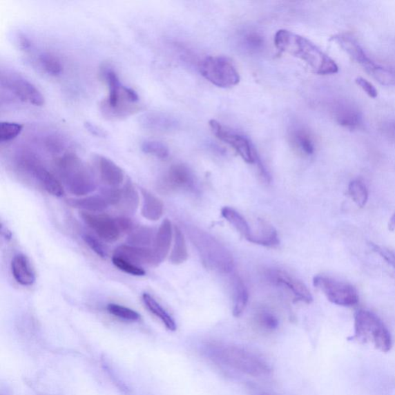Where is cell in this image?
I'll use <instances>...</instances> for the list:
<instances>
[{"label": "cell", "mask_w": 395, "mask_h": 395, "mask_svg": "<svg viewBox=\"0 0 395 395\" xmlns=\"http://www.w3.org/2000/svg\"><path fill=\"white\" fill-rule=\"evenodd\" d=\"M246 44L252 49H259L262 47L263 39L261 36L256 32H251L245 37Z\"/></svg>", "instance_id": "43"}, {"label": "cell", "mask_w": 395, "mask_h": 395, "mask_svg": "<svg viewBox=\"0 0 395 395\" xmlns=\"http://www.w3.org/2000/svg\"><path fill=\"white\" fill-rule=\"evenodd\" d=\"M347 193L358 207L365 206L368 200V190L363 182L359 180L351 182L349 184Z\"/></svg>", "instance_id": "31"}, {"label": "cell", "mask_w": 395, "mask_h": 395, "mask_svg": "<svg viewBox=\"0 0 395 395\" xmlns=\"http://www.w3.org/2000/svg\"><path fill=\"white\" fill-rule=\"evenodd\" d=\"M260 395H273V394H268V393H262Z\"/></svg>", "instance_id": "47"}, {"label": "cell", "mask_w": 395, "mask_h": 395, "mask_svg": "<svg viewBox=\"0 0 395 395\" xmlns=\"http://www.w3.org/2000/svg\"><path fill=\"white\" fill-rule=\"evenodd\" d=\"M107 311L115 317L127 321L135 322L140 320L141 316L133 309L116 304L107 306Z\"/></svg>", "instance_id": "35"}, {"label": "cell", "mask_w": 395, "mask_h": 395, "mask_svg": "<svg viewBox=\"0 0 395 395\" xmlns=\"http://www.w3.org/2000/svg\"><path fill=\"white\" fill-rule=\"evenodd\" d=\"M68 203L73 208L81 209V212L91 213H102L109 206L108 202L102 195L70 199L68 200Z\"/></svg>", "instance_id": "20"}, {"label": "cell", "mask_w": 395, "mask_h": 395, "mask_svg": "<svg viewBox=\"0 0 395 395\" xmlns=\"http://www.w3.org/2000/svg\"><path fill=\"white\" fill-rule=\"evenodd\" d=\"M254 325L263 333H273L279 327V320L276 316L267 309H260L254 314Z\"/></svg>", "instance_id": "28"}, {"label": "cell", "mask_w": 395, "mask_h": 395, "mask_svg": "<svg viewBox=\"0 0 395 395\" xmlns=\"http://www.w3.org/2000/svg\"><path fill=\"white\" fill-rule=\"evenodd\" d=\"M195 186L194 176L188 167L182 164L171 166L157 185L160 193L169 194L182 190H192Z\"/></svg>", "instance_id": "10"}, {"label": "cell", "mask_w": 395, "mask_h": 395, "mask_svg": "<svg viewBox=\"0 0 395 395\" xmlns=\"http://www.w3.org/2000/svg\"><path fill=\"white\" fill-rule=\"evenodd\" d=\"M102 80L108 85V95L100 103L102 115L110 121L123 119L142 109L139 96L133 89L124 86L115 70L105 64L101 68Z\"/></svg>", "instance_id": "2"}, {"label": "cell", "mask_w": 395, "mask_h": 395, "mask_svg": "<svg viewBox=\"0 0 395 395\" xmlns=\"http://www.w3.org/2000/svg\"><path fill=\"white\" fill-rule=\"evenodd\" d=\"M258 232L255 233L251 241L254 244L274 247L279 244V238L276 229L265 221L259 220Z\"/></svg>", "instance_id": "25"}, {"label": "cell", "mask_w": 395, "mask_h": 395, "mask_svg": "<svg viewBox=\"0 0 395 395\" xmlns=\"http://www.w3.org/2000/svg\"><path fill=\"white\" fill-rule=\"evenodd\" d=\"M185 228L206 268L220 273H229L233 271V256L222 243L195 226L186 225Z\"/></svg>", "instance_id": "4"}, {"label": "cell", "mask_w": 395, "mask_h": 395, "mask_svg": "<svg viewBox=\"0 0 395 395\" xmlns=\"http://www.w3.org/2000/svg\"><path fill=\"white\" fill-rule=\"evenodd\" d=\"M335 117L339 124L347 128H356L361 123L359 112L347 105L339 106L335 111Z\"/></svg>", "instance_id": "29"}, {"label": "cell", "mask_w": 395, "mask_h": 395, "mask_svg": "<svg viewBox=\"0 0 395 395\" xmlns=\"http://www.w3.org/2000/svg\"><path fill=\"white\" fill-rule=\"evenodd\" d=\"M112 262L120 271L130 275L136 276H142L146 275V272L141 267L135 264V263L129 262L118 256H114L112 258Z\"/></svg>", "instance_id": "37"}, {"label": "cell", "mask_w": 395, "mask_h": 395, "mask_svg": "<svg viewBox=\"0 0 395 395\" xmlns=\"http://www.w3.org/2000/svg\"><path fill=\"white\" fill-rule=\"evenodd\" d=\"M276 48L306 63L316 75L337 74L338 66L317 46L304 37L280 30L274 38Z\"/></svg>", "instance_id": "1"}, {"label": "cell", "mask_w": 395, "mask_h": 395, "mask_svg": "<svg viewBox=\"0 0 395 395\" xmlns=\"http://www.w3.org/2000/svg\"><path fill=\"white\" fill-rule=\"evenodd\" d=\"M174 233V245L170 255V261L175 265H180L185 262L189 258L186 241L180 227H175Z\"/></svg>", "instance_id": "27"}, {"label": "cell", "mask_w": 395, "mask_h": 395, "mask_svg": "<svg viewBox=\"0 0 395 395\" xmlns=\"http://www.w3.org/2000/svg\"><path fill=\"white\" fill-rule=\"evenodd\" d=\"M139 123L144 129L160 131L169 126L166 117L157 113H148L141 117Z\"/></svg>", "instance_id": "33"}, {"label": "cell", "mask_w": 395, "mask_h": 395, "mask_svg": "<svg viewBox=\"0 0 395 395\" xmlns=\"http://www.w3.org/2000/svg\"><path fill=\"white\" fill-rule=\"evenodd\" d=\"M135 264H148L155 267L153 249L122 245L115 249V255Z\"/></svg>", "instance_id": "16"}, {"label": "cell", "mask_w": 395, "mask_h": 395, "mask_svg": "<svg viewBox=\"0 0 395 395\" xmlns=\"http://www.w3.org/2000/svg\"><path fill=\"white\" fill-rule=\"evenodd\" d=\"M142 215L149 221H157L162 218L164 213L162 201L146 189H142Z\"/></svg>", "instance_id": "19"}, {"label": "cell", "mask_w": 395, "mask_h": 395, "mask_svg": "<svg viewBox=\"0 0 395 395\" xmlns=\"http://www.w3.org/2000/svg\"><path fill=\"white\" fill-rule=\"evenodd\" d=\"M296 142L302 151L307 155H311L314 153V144L312 138L305 131H300L296 134Z\"/></svg>", "instance_id": "38"}, {"label": "cell", "mask_w": 395, "mask_h": 395, "mask_svg": "<svg viewBox=\"0 0 395 395\" xmlns=\"http://www.w3.org/2000/svg\"><path fill=\"white\" fill-rule=\"evenodd\" d=\"M314 286L326 296L332 304L341 307L358 305L359 295L356 288L347 282L336 280L325 276H316Z\"/></svg>", "instance_id": "8"}, {"label": "cell", "mask_w": 395, "mask_h": 395, "mask_svg": "<svg viewBox=\"0 0 395 395\" xmlns=\"http://www.w3.org/2000/svg\"><path fill=\"white\" fill-rule=\"evenodd\" d=\"M222 215L230 225L233 226L237 232L250 242L253 237V230L249 224L240 213L230 207H224L221 211Z\"/></svg>", "instance_id": "22"}, {"label": "cell", "mask_w": 395, "mask_h": 395, "mask_svg": "<svg viewBox=\"0 0 395 395\" xmlns=\"http://www.w3.org/2000/svg\"><path fill=\"white\" fill-rule=\"evenodd\" d=\"M355 82L358 85V86L363 90L365 93L372 98H376L378 95V92L376 88H374V85L369 81L365 80L363 77H358Z\"/></svg>", "instance_id": "41"}, {"label": "cell", "mask_w": 395, "mask_h": 395, "mask_svg": "<svg viewBox=\"0 0 395 395\" xmlns=\"http://www.w3.org/2000/svg\"><path fill=\"white\" fill-rule=\"evenodd\" d=\"M2 84L23 102L35 106H42L44 104V97L41 92L35 85L21 75L15 74L3 75Z\"/></svg>", "instance_id": "11"}, {"label": "cell", "mask_w": 395, "mask_h": 395, "mask_svg": "<svg viewBox=\"0 0 395 395\" xmlns=\"http://www.w3.org/2000/svg\"><path fill=\"white\" fill-rule=\"evenodd\" d=\"M11 271L13 278L24 287H30L36 282V274L28 256L17 254L11 262Z\"/></svg>", "instance_id": "17"}, {"label": "cell", "mask_w": 395, "mask_h": 395, "mask_svg": "<svg viewBox=\"0 0 395 395\" xmlns=\"http://www.w3.org/2000/svg\"><path fill=\"white\" fill-rule=\"evenodd\" d=\"M249 301V291L244 282L238 276L233 279L234 317L239 318L244 312Z\"/></svg>", "instance_id": "24"}, {"label": "cell", "mask_w": 395, "mask_h": 395, "mask_svg": "<svg viewBox=\"0 0 395 395\" xmlns=\"http://www.w3.org/2000/svg\"><path fill=\"white\" fill-rule=\"evenodd\" d=\"M352 340L372 344L381 352L392 350L393 340L387 327L376 314L366 309H358L354 314V334Z\"/></svg>", "instance_id": "6"}, {"label": "cell", "mask_w": 395, "mask_h": 395, "mask_svg": "<svg viewBox=\"0 0 395 395\" xmlns=\"http://www.w3.org/2000/svg\"><path fill=\"white\" fill-rule=\"evenodd\" d=\"M200 70L207 81L219 88H231L238 84L240 81L238 71L226 57H206L201 62Z\"/></svg>", "instance_id": "7"}, {"label": "cell", "mask_w": 395, "mask_h": 395, "mask_svg": "<svg viewBox=\"0 0 395 395\" xmlns=\"http://www.w3.org/2000/svg\"><path fill=\"white\" fill-rule=\"evenodd\" d=\"M115 220L122 233L129 234L135 229L134 222L126 216L117 217Z\"/></svg>", "instance_id": "42"}, {"label": "cell", "mask_w": 395, "mask_h": 395, "mask_svg": "<svg viewBox=\"0 0 395 395\" xmlns=\"http://www.w3.org/2000/svg\"><path fill=\"white\" fill-rule=\"evenodd\" d=\"M139 195L133 183L128 180L122 188L121 201L117 207H119L124 213L133 214L139 205Z\"/></svg>", "instance_id": "26"}, {"label": "cell", "mask_w": 395, "mask_h": 395, "mask_svg": "<svg viewBox=\"0 0 395 395\" xmlns=\"http://www.w3.org/2000/svg\"><path fill=\"white\" fill-rule=\"evenodd\" d=\"M209 126L213 134L220 140L222 141L231 146L236 153H238L242 159L247 163L254 164L260 160L256 151L253 149L251 143L245 136L240 135L233 131L228 130L223 127L222 125L215 120L209 122Z\"/></svg>", "instance_id": "9"}, {"label": "cell", "mask_w": 395, "mask_h": 395, "mask_svg": "<svg viewBox=\"0 0 395 395\" xmlns=\"http://www.w3.org/2000/svg\"><path fill=\"white\" fill-rule=\"evenodd\" d=\"M23 125L15 122H4L0 124V142H9L21 135Z\"/></svg>", "instance_id": "36"}, {"label": "cell", "mask_w": 395, "mask_h": 395, "mask_svg": "<svg viewBox=\"0 0 395 395\" xmlns=\"http://www.w3.org/2000/svg\"><path fill=\"white\" fill-rule=\"evenodd\" d=\"M81 217L84 223L105 242H115L120 238L122 233L115 218L87 212H81Z\"/></svg>", "instance_id": "12"}, {"label": "cell", "mask_w": 395, "mask_h": 395, "mask_svg": "<svg viewBox=\"0 0 395 395\" xmlns=\"http://www.w3.org/2000/svg\"><path fill=\"white\" fill-rule=\"evenodd\" d=\"M268 276L273 284L288 289L293 294L295 300L306 304H311L313 301V296L307 286L294 276L280 269L269 271Z\"/></svg>", "instance_id": "13"}, {"label": "cell", "mask_w": 395, "mask_h": 395, "mask_svg": "<svg viewBox=\"0 0 395 395\" xmlns=\"http://www.w3.org/2000/svg\"><path fill=\"white\" fill-rule=\"evenodd\" d=\"M85 128H86L91 135H95L97 137H104L105 133L104 131L97 126L95 124H92L90 122H85L84 124Z\"/></svg>", "instance_id": "44"}, {"label": "cell", "mask_w": 395, "mask_h": 395, "mask_svg": "<svg viewBox=\"0 0 395 395\" xmlns=\"http://www.w3.org/2000/svg\"><path fill=\"white\" fill-rule=\"evenodd\" d=\"M388 229L391 232L395 233V212L392 215L389 222H388Z\"/></svg>", "instance_id": "46"}, {"label": "cell", "mask_w": 395, "mask_h": 395, "mask_svg": "<svg viewBox=\"0 0 395 395\" xmlns=\"http://www.w3.org/2000/svg\"><path fill=\"white\" fill-rule=\"evenodd\" d=\"M39 63L49 75L58 76L62 73L63 65L60 59L49 52H44L39 56Z\"/></svg>", "instance_id": "32"}, {"label": "cell", "mask_w": 395, "mask_h": 395, "mask_svg": "<svg viewBox=\"0 0 395 395\" xmlns=\"http://www.w3.org/2000/svg\"><path fill=\"white\" fill-rule=\"evenodd\" d=\"M83 240L88 247L98 256L102 258H107L108 252L106 248L104 247L103 243L96 238V237L90 235L84 234Z\"/></svg>", "instance_id": "39"}, {"label": "cell", "mask_w": 395, "mask_h": 395, "mask_svg": "<svg viewBox=\"0 0 395 395\" xmlns=\"http://www.w3.org/2000/svg\"><path fill=\"white\" fill-rule=\"evenodd\" d=\"M173 237V228L169 220H164L155 233L153 243V253L155 256V267L166 258L169 253L171 244Z\"/></svg>", "instance_id": "15"}, {"label": "cell", "mask_w": 395, "mask_h": 395, "mask_svg": "<svg viewBox=\"0 0 395 395\" xmlns=\"http://www.w3.org/2000/svg\"><path fill=\"white\" fill-rule=\"evenodd\" d=\"M204 353L216 363L254 378L269 376L272 372L267 361L255 354L237 346L211 343L205 347Z\"/></svg>", "instance_id": "3"}, {"label": "cell", "mask_w": 395, "mask_h": 395, "mask_svg": "<svg viewBox=\"0 0 395 395\" xmlns=\"http://www.w3.org/2000/svg\"><path fill=\"white\" fill-rule=\"evenodd\" d=\"M363 68L380 84L386 87L395 86V70L376 64L372 59Z\"/></svg>", "instance_id": "23"}, {"label": "cell", "mask_w": 395, "mask_h": 395, "mask_svg": "<svg viewBox=\"0 0 395 395\" xmlns=\"http://www.w3.org/2000/svg\"><path fill=\"white\" fill-rule=\"evenodd\" d=\"M95 163L99 177L105 186L118 188L122 185L124 174L117 164L102 155H97L95 157Z\"/></svg>", "instance_id": "14"}, {"label": "cell", "mask_w": 395, "mask_h": 395, "mask_svg": "<svg viewBox=\"0 0 395 395\" xmlns=\"http://www.w3.org/2000/svg\"><path fill=\"white\" fill-rule=\"evenodd\" d=\"M144 305H146L148 311L159 318L168 330L175 331L177 326L175 320L153 296L148 293L142 295Z\"/></svg>", "instance_id": "21"}, {"label": "cell", "mask_w": 395, "mask_h": 395, "mask_svg": "<svg viewBox=\"0 0 395 395\" xmlns=\"http://www.w3.org/2000/svg\"><path fill=\"white\" fill-rule=\"evenodd\" d=\"M368 245H369L370 248L373 250L374 253L378 254L381 258L384 259L388 263V264L392 266L395 271L394 252L392 251V250L390 249L375 244V243H373L372 242L368 243Z\"/></svg>", "instance_id": "40"}, {"label": "cell", "mask_w": 395, "mask_h": 395, "mask_svg": "<svg viewBox=\"0 0 395 395\" xmlns=\"http://www.w3.org/2000/svg\"><path fill=\"white\" fill-rule=\"evenodd\" d=\"M55 167L59 177L68 192L78 197L93 193L96 182L88 168L73 153H66L55 161Z\"/></svg>", "instance_id": "5"}, {"label": "cell", "mask_w": 395, "mask_h": 395, "mask_svg": "<svg viewBox=\"0 0 395 395\" xmlns=\"http://www.w3.org/2000/svg\"><path fill=\"white\" fill-rule=\"evenodd\" d=\"M334 41L337 43L340 48L350 57L355 62L364 66L371 60L360 44L352 37L347 35H338L332 37Z\"/></svg>", "instance_id": "18"}, {"label": "cell", "mask_w": 395, "mask_h": 395, "mask_svg": "<svg viewBox=\"0 0 395 395\" xmlns=\"http://www.w3.org/2000/svg\"><path fill=\"white\" fill-rule=\"evenodd\" d=\"M155 234L154 230L151 228L142 227L134 229L128 237V245L146 247L150 246L151 243H154Z\"/></svg>", "instance_id": "30"}, {"label": "cell", "mask_w": 395, "mask_h": 395, "mask_svg": "<svg viewBox=\"0 0 395 395\" xmlns=\"http://www.w3.org/2000/svg\"><path fill=\"white\" fill-rule=\"evenodd\" d=\"M144 153L155 156L157 159L164 160L168 159L169 151L166 144L156 141H144L142 144Z\"/></svg>", "instance_id": "34"}, {"label": "cell", "mask_w": 395, "mask_h": 395, "mask_svg": "<svg viewBox=\"0 0 395 395\" xmlns=\"http://www.w3.org/2000/svg\"><path fill=\"white\" fill-rule=\"evenodd\" d=\"M18 43L19 47L23 50H29L31 48L30 39L24 36H19L18 37Z\"/></svg>", "instance_id": "45"}]
</instances>
